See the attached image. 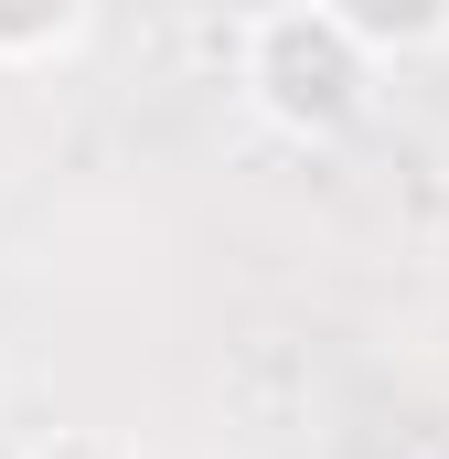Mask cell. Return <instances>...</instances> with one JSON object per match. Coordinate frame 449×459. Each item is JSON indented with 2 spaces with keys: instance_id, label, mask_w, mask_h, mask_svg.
I'll return each instance as SVG.
<instances>
[{
  "instance_id": "obj_1",
  "label": "cell",
  "mask_w": 449,
  "mask_h": 459,
  "mask_svg": "<svg viewBox=\"0 0 449 459\" xmlns=\"http://www.w3.org/2000/svg\"><path fill=\"white\" fill-rule=\"evenodd\" d=\"M374 65L321 0H257L235 22V97L268 117L278 139H342L374 108Z\"/></svg>"
},
{
  "instance_id": "obj_2",
  "label": "cell",
  "mask_w": 449,
  "mask_h": 459,
  "mask_svg": "<svg viewBox=\"0 0 449 459\" xmlns=\"http://www.w3.org/2000/svg\"><path fill=\"white\" fill-rule=\"evenodd\" d=\"M97 0H0V75H32V65H65L86 43Z\"/></svg>"
},
{
  "instance_id": "obj_3",
  "label": "cell",
  "mask_w": 449,
  "mask_h": 459,
  "mask_svg": "<svg viewBox=\"0 0 449 459\" xmlns=\"http://www.w3.org/2000/svg\"><path fill=\"white\" fill-rule=\"evenodd\" d=\"M364 54H428L449 43V0H321Z\"/></svg>"
}]
</instances>
